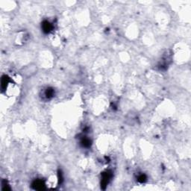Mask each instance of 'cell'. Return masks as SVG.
Here are the masks:
<instances>
[{
  "label": "cell",
  "instance_id": "cell-1",
  "mask_svg": "<svg viewBox=\"0 0 191 191\" xmlns=\"http://www.w3.org/2000/svg\"><path fill=\"white\" fill-rule=\"evenodd\" d=\"M111 173H110L109 171H107L105 173H102V177H101V186H107L108 184L109 181L111 179Z\"/></svg>",
  "mask_w": 191,
  "mask_h": 191
},
{
  "label": "cell",
  "instance_id": "cell-3",
  "mask_svg": "<svg viewBox=\"0 0 191 191\" xmlns=\"http://www.w3.org/2000/svg\"><path fill=\"white\" fill-rule=\"evenodd\" d=\"M32 186L35 190H42L44 187V183L43 182L42 180H36L32 184Z\"/></svg>",
  "mask_w": 191,
  "mask_h": 191
},
{
  "label": "cell",
  "instance_id": "cell-6",
  "mask_svg": "<svg viewBox=\"0 0 191 191\" xmlns=\"http://www.w3.org/2000/svg\"><path fill=\"white\" fill-rule=\"evenodd\" d=\"M146 175H139V177H138V181H140V182H144L145 181H146Z\"/></svg>",
  "mask_w": 191,
  "mask_h": 191
},
{
  "label": "cell",
  "instance_id": "cell-5",
  "mask_svg": "<svg viewBox=\"0 0 191 191\" xmlns=\"http://www.w3.org/2000/svg\"><path fill=\"white\" fill-rule=\"evenodd\" d=\"M81 143V145L83 146L84 147H89L90 144H91V141L87 138H84V139H82Z\"/></svg>",
  "mask_w": 191,
  "mask_h": 191
},
{
  "label": "cell",
  "instance_id": "cell-2",
  "mask_svg": "<svg viewBox=\"0 0 191 191\" xmlns=\"http://www.w3.org/2000/svg\"><path fill=\"white\" fill-rule=\"evenodd\" d=\"M42 28H43V31L45 32V33H49L52 30V25L50 24L49 22L48 21H44L43 24H42Z\"/></svg>",
  "mask_w": 191,
  "mask_h": 191
},
{
  "label": "cell",
  "instance_id": "cell-4",
  "mask_svg": "<svg viewBox=\"0 0 191 191\" xmlns=\"http://www.w3.org/2000/svg\"><path fill=\"white\" fill-rule=\"evenodd\" d=\"M54 95V90L52 88H48L45 92V96L47 99L52 98Z\"/></svg>",
  "mask_w": 191,
  "mask_h": 191
}]
</instances>
